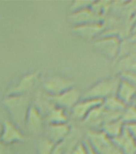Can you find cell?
<instances>
[{
    "instance_id": "17",
    "label": "cell",
    "mask_w": 136,
    "mask_h": 154,
    "mask_svg": "<svg viewBox=\"0 0 136 154\" xmlns=\"http://www.w3.org/2000/svg\"><path fill=\"white\" fill-rule=\"evenodd\" d=\"M68 120H69V116L67 114V111L57 106L52 108L44 116L46 125L65 124V123H68Z\"/></svg>"
},
{
    "instance_id": "21",
    "label": "cell",
    "mask_w": 136,
    "mask_h": 154,
    "mask_svg": "<svg viewBox=\"0 0 136 154\" xmlns=\"http://www.w3.org/2000/svg\"><path fill=\"white\" fill-rule=\"evenodd\" d=\"M56 144L45 136H41L36 142V153L51 154Z\"/></svg>"
},
{
    "instance_id": "9",
    "label": "cell",
    "mask_w": 136,
    "mask_h": 154,
    "mask_svg": "<svg viewBox=\"0 0 136 154\" xmlns=\"http://www.w3.org/2000/svg\"><path fill=\"white\" fill-rule=\"evenodd\" d=\"M103 21V18L96 14L90 7L71 12L68 15V22L71 24L72 26L92 23H102Z\"/></svg>"
},
{
    "instance_id": "8",
    "label": "cell",
    "mask_w": 136,
    "mask_h": 154,
    "mask_svg": "<svg viewBox=\"0 0 136 154\" xmlns=\"http://www.w3.org/2000/svg\"><path fill=\"white\" fill-rule=\"evenodd\" d=\"M52 98L57 107L70 111L81 100V93L79 89L73 87L59 95L52 96Z\"/></svg>"
},
{
    "instance_id": "15",
    "label": "cell",
    "mask_w": 136,
    "mask_h": 154,
    "mask_svg": "<svg viewBox=\"0 0 136 154\" xmlns=\"http://www.w3.org/2000/svg\"><path fill=\"white\" fill-rule=\"evenodd\" d=\"M32 105L43 116H45L52 108H54L56 106L55 104L54 100H53L52 96L46 93L43 90L36 93Z\"/></svg>"
},
{
    "instance_id": "12",
    "label": "cell",
    "mask_w": 136,
    "mask_h": 154,
    "mask_svg": "<svg viewBox=\"0 0 136 154\" xmlns=\"http://www.w3.org/2000/svg\"><path fill=\"white\" fill-rule=\"evenodd\" d=\"M24 125L27 128L29 132L35 135L41 134L45 128L44 116L32 105V103L29 108Z\"/></svg>"
},
{
    "instance_id": "22",
    "label": "cell",
    "mask_w": 136,
    "mask_h": 154,
    "mask_svg": "<svg viewBox=\"0 0 136 154\" xmlns=\"http://www.w3.org/2000/svg\"><path fill=\"white\" fill-rule=\"evenodd\" d=\"M103 106L106 110L112 112H122L127 104L122 102L116 96H112L103 100Z\"/></svg>"
},
{
    "instance_id": "7",
    "label": "cell",
    "mask_w": 136,
    "mask_h": 154,
    "mask_svg": "<svg viewBox=\"0 0 136 154\" xmlns=\"http://www.w3.org/2000/svg\"><path fill=\"white\" fill-rule=\"evenodd\" d=\"M0 139L7 145H11L25 140L23 133L11 120H4L0 128Z\"/></svg>"
},
{
    "instance_id": "16",
    "label": "cell",
    "mask_w": 136,
    "mask_h": 154,
    "mask_svg": "<svg viewBox=\"0 0 136 154\" xmlns=\"http://www.w3.org/2000/svg\"><path fill=\"white\" fill-rule=\"evenodd\" d=\"M136 95V88L126 79L120 77V81L118 86L116 95L120 100L125 104H131L134 100Z\"/></svg>"
},
{
    "instance_id": "14",
    "label": "cell",
    "mask_w": 136,
    "mask_h": 154,
    "mask_svg": "<svg viewBox=\"0 0 136 154\" xmlns=\"http://www.w3.org/2000/svg\"><path fill=\"white\" fill-rule=\"evenodd\" d=\"M72 128L69 123L58 124V125H47L45 127V134L55 144L61 143L71 132Z\"/></svg>"
},
{
    "instance_id": "28",
    "label": "cell",
    "mask_w": 136,
    "mask_h": 154,
    "mask_svg": "<svg viewBox=\"0 0 136 154\" xmlns=\"http://www.w3.org/2000/svg\"><path fill=\"white\" fill-rule=\"evenodd\" d=\"M125 127L127 128V129L129 130L130 132H131L132 134L134 135V137H135L136 136V123H134V124H132V125H125Z\"/></svg>"
},
{
    "instance_id": "33",
    "label": "cell",
    "mask_w": 136,
    "mask_h": 154,
    "mask_svg": "<svg viewBox=\"0 0 136 154\" xmlns=\"http://www.w3.org/2000/svg\"><path fill=\"white\" fill-rule=\"evenodd\" d=\"M135 137V140H136V136H135V137Z\"/></svg>"
},
{
    "instance_id": "11",
    "label": "cell",
    "mask_w": 136,
    "mask_h": 154,
    "mask_svg": "<svg viewBox=\"0 0 136 154\" xmlns=\"http://www.w3.org/2000/svg\"><path fill=\"white\" fill-rule=\"evenodd\" d=\"M111 140L122 154L136 153L135 137L126 127L119 136Z\"/></svg>"
},
{
    "instance_id": "13",
    "label": "cell",
    "mask_w": 136,
    "mask_h": 154,
    "mask_svg": "<svg viewBox=\"0 0 136 154\" xmlns=\"http://www.w3.org/2000/svg\"><path fill=\"white\" fill-rule=\"evenodd\" d=\"M103 30H104V25L103 22L72 26L73 32L77 36L86 40H91L94 38L95 39L97 38L102 34Z\"/></svg>"
},
{
    "instance_id": "6",
    "label": "cell",
    "mask_w": 136,
    "mask_h": 154,
    "mask_svg": "<svg viewBox=\"0 0 136 154\" xmlns=\"http://www.w3.org/2000/svg\"><path fill=\"white\" fill-rule=\"evenodd\" d=\"M74 87V82L68 77L55 75L47 79L43 84V91L51 96L59 95Z\"/></svg>"
},
{
    "instance_id": "2",
    "label": "cell",
    "mask_w": 136,
    "mask_h": 154,
    "mask_svg": "<svg viewBox=\"0 0 136 154\" xmlns=\"http://www.w3.org/2000/svg\"><path fill=\"white\" fill-rule=\"evenodd\" d=\"M119 81V75L101 79L85 91L83 99H95L103 101L110 96H115Z\"/></svg>"
},
{
    "instance_id": "29",
    "label": "cell",
    "mask_w": 136,
    "mask_h": 154,
    "mask_svg": "<svg viewBox=\"0 0 136 154\" xmlns=\"http://www.w3.org/2000/svg\"><path fill=\"white\" fill-rule=\"evenodd\" d=\"M51 154H63V151H62V147H61L60 144H58L55 145V149H54V151L52 152Z\"/></svg>"
},
{
    "instance_id": "1",
    "label": "cell",
    "mask_w": 136,
    "mask_h": 154,
    "mask_svg": "<svg viewBox=\"0 0 136 154\" xmlns=\"http://www.w3.org/2000/svg\"><path fill=\"white\" fill-rule=\"evenodd\" d=\"M2 104L11 118V121L18 127L25 124L26 115L31 105L27 95H7L2 100Z\"/></svg>"
},
{
    "instance_id": "4",
    "label": "cell",
    "mask_w": 136,
    "mask_h": 154,
    "mask_svg": "<svg viewBox=\"0 0 136 154\" xmlns=\"http://www.w3.org/2000/svg\"><path fill=\"white\" fill-rule=\"evenodd\" d=\"M122 39L118 36L100 35L95 38L94 47L101 55L110 60L117 59Z\"/></svg>"
},
{
    "instance_id": "18",
    "label": "cell",
    "mask_w": 136,
    "mask_h": 154,
    "mask_svg": "<svg viewBox=\"0 0 136 154\" xmlns=\"http://www.w3.org/2000/svg\"><path fill=\"white\" fill-rule=\"evenodd\" d=\"M105 112V109L103 108V103L99 106H97L93 108L90 112L84 118L83 122L85 125L91 126L92 128H99L103 124V116Z\"/></svg>"
},
{
    "instance_id": "10",
    "label": "cell",
    "mask_w": 136,
    "mask_h": 154,
    "mask_svg": "<svg viewBox=\"0 0 136 154\" xmlns=\"http://www.w3.org/2000/svg\"><path fill=\"white\" fill-rule=\"evenodd\" d=\"M103 100L95 99H83L70 110V115L73 119L83 121L93 108L101 105Z\"/></svg>"
},
{
    "instance_id": "31",
    "label": "cell",
    "mask_w": 136,
    "mask_h": 154,
    "mask_svg": "<svg viewBox=\"0 0 136 154\" xmlns=\"http://www.w3.org/2000/svg\"><path fill=\"white\" fill-rule=\"evenodd\" d=\"M129 38H131V40L134 41V42H136V31H134V32H133V33L130 35V37H128Z\"/></svg>"
},
{
    "instance_id": "34",
    "label": "cell",
    "mask_w": 136,
    "mask_h": 154,
    "mask_svg": "<svg viewBox=\"0 0 136 154\" xmlns=\"http://www.w3.org/2000/svg\"><path fill=\"white\" fill-rule=\"evenodd\" d=\"M135 154H136V153H135Z\"/></svg>"
},
{
    "instance_id": "27",
    "label": "cell",
    "mask_w": 136,
    "mask_h": 154,
    "mask_svg": "<svg viewBox=\"0 0 136 154\" xmlns=\"http://www.w3.org/2000/svg\"><path fill=\"white\" fill-rule=\"evenodd\" d=\"M0 154H13L10 145H7L0 139Z\"/></svg>"
},
{
    "instance_id": "5",
    "label": "cell",
    "mask_w": 136,
    "mask_h": 154,
    "mask_svg": "<svg viewBox=\"0 0 136 154\" xmlns=\"http://www.w3.org/2000/svg\"><path fill=\"white\" fill-rule=\"evenodd\" d=\"M39 74L38 72H31L19 77L14 84L7 89V95H26L31 91L38 81Z\"/></svg>"
},
{
    "instance_id": "24",
    "label": "cell",
    "mask_w": 136,
    "mask_h": 154,
    "mask_svg": "<svg viewBox=\"0 0 136 154\" xmlns=\"http://www.w3.org/2000/svg\"><path fill=\"white\" fill-rule=\"evenodd\" d=\"M92 2L93 1H90V0H76V1H74L70 6V13L89 8L91 7Z\"/></svg>"
},
{
    "instance_id": "32",
    "label": "cell",
    "mask_w": 136,
    "mask_h": 154,
    "mask_svg": "<svg viewBox=\"0 0 136 154\" xmlns=\"http://www.w3.org/2000/svg\"><path fill=\"white\" fill-rule=\"evenodd\" d=\"M131 103H133V104H135V105H136V95H135V96H134V100H133V102H132Z\"/></svg>"
},
{
    "instance_id": "25",
    "label": "cell",
    "mask_w": 136,
    "mask_h": 154,
    "mask_svg": "<svg viewBox=\"0 0 136 154\" xmlns=\"http://www.w3.org/2000/svg\"><path fill=\"white\" fill-rule=\"evenodd\" d=\"M119 76L122 79H126L131 84H133L136 88V72H120Z\"/></svg>"
},
{
    "instance_id": "19",
    "label": "cell",
    "mask_w": 136,
    "mask_h": 154,
    "mask_svg": "<svg viewBox=\"0 0 136 154\" xmlns=\"http://www.w3.org/2000/svg\"><path fill=\"white\" fill-rule=\"evenodd\" d=\"M125 125L123 124L121 119L119 120L110 121V122L104 123L101 125L99 130L105 135H107L110 139H114L122 133V130L124 129Z\"/></svg>"
},
{
    "instance_id": "20",
    "label": "cell",
    "mask_w": 136,
    "mask_h": 154,
    "mask_svg": "<svg viewBox=\"0 0 136 154\" xmlns=\"http://www.w3.org/2000/svg\"><path fill=\"white\" fill-rule=\"evenodd\" d=\"M81 141L80 134L72 129L71 132H70V134L59 144L62 147L63 154H71L74 147Z\"/></svg>"
},
{
    "instance_id": "26",
    "label": "cell",
    "mask_w": 136,
    "mask_h": 154,
    "mask_svg": "<svg viewBox=\"0 0 136 154\" xmlns=\"http://www.w3.org/2000/svg\"><path fill=\"white\" fill-rule=\"evenodd\" d=\"M71 154H87V148L84 140L79 142L72 150Z\"/></svg>"
},
{
    "instance_id": "3",
    "label": "cell",
    "mask_w": 136,
    "mask_h": 154,
    "mask_svg": "<svg viewBox=\"0 0 136 154\" xmlns=\"http://www.w3.org/2000/svg\"><path fill=\"white\" fill-rule=\"evenodd\" d=\"M85 139L98 154H122L112 140L99 129H90Z\"/></svg>"
},
{
    "instance_id": "30",
    "label": "cell",
    "mask_w": 136,
    "mask_h": 154,
    "mask_svg": "<svg viewBox=\"0 0 136 154\" xmlns=\"http://www.w3.org/2000/svg\"><path fill=\"white\" fill-rule=\"evenodd\" d=\"M83 140L84 142H85V144H86V148H87V154H98L93 149H92V148H91V146L89 144V143L87 142V140H86V139H84Z\"/></svg>"
},
{
    "instance_id": "23",
    "label": "cell",
    "mask_w": 136,
    "mask_h": 154,
    "mask_svg": "<svg viewBox=\"0 0 136 154\" xmlns=\"http://www.w3.org/2000/svg\"><path fill=\"white\" fill-rule=\"evenodd\" d=\"M121 120L125 125H132L136 123V105L131 103L126 106L121 115Z\"/></svg>"
}]
</instances>
